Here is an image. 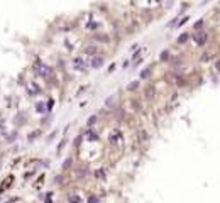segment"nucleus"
<instances>
[{
  "label": "nucleus",
  "instance_id": "dca6fc26",
  "mask_svg": "<svg viewBox=\"0 0 220 203\" xmlns=\"http://www.w3.org/2000/svg\"><path fill=\"white\" fill-rule=\"evenodd\" d=\"M139 80H134V81H132V83H129V87H127V90H129V91H134V90H137V88H139Z\"/></svg>",
  "mask_w": 220,
  "mask_h": 203
},
{
  "label": "nucleus",
  "instance_id": "39448f33",
  "mask_svg": "<svg viewBox=\"0 0 220 203\" xmlns=\"http://www.w3.org/2000/svg\"><path fill=\"white\" fill-rule=\"evenodd\" d=\"M73 68L76 69V71H85L86 69V61L83 56H76V58H73Z\"/></svg>",
  "mask_w": 220,
  "mask_h": 203
},
{
  "label": "nucleus",
  "instance_id": "f8f14e48",
  "mask_svg": "<svg viewBox=\"0 0 220 203\" xmlns=\"http://www.w3.org/2000/svg\"><path fill=\"white\" fill-rule=\"evenodd\" d=\"M46 110H48V107H46L44 102H37V103H36V112H37V114H44Z\"/></svg>",
  "mask_w": 220,
  "mask_h": 203
},
{
  "label": "nucleus",
  "instance_id": "6ab92c4d",
  "mask_svg": "<svg viewBox=\"0 0 220 203\" xmlns=\"http://www.w3.org/2000/svg\"><path fill=\"white\" fill-rule=\"evenodd\" d=\"M70 164H73V159H71V157H68V159L64 161V164H63V168H64V169H68V168H70Z\"/></svg>",
  "mask_w": 220,
  "mask_h": 203
},
{
  "label": "nucleus",
  "instance_id": "0eeeda50",
  "mask_svg": "<svg viewBox=\"0 0 220 203\" xmlns=\"http://www.w3.org/2000/svg\"><path fill=\"white\" fill-rule=\"evenodd\" d=\"M83 54H85V56H88V58H93V56H97V54H98V48H97V46H93V44H91V46H86L85 51H83ZM85 56H83V58H85Z\"/></svg>",
  "mask_w": 220,
  "mask_h": 203
},
{
  "label": "nucleus",
  "instance_id": "aec40b11",
  "mask_svg": "<svg viewBox=\"0 0 220 203\" xmlns=\"http://www.w3.org/2000/svg\"><path fill=\"white\" fill-rule=\"evenodd\" d=\"M88 203H100V198H97V196H90V198H88Z\"/></svg>",
  "mask_w": 220,
  "mask_h": 203
},
{
  "label": "nucleus",
  "instance_id": "f257e3e1",
  "mask_svg": "<svg viewBox=\"0 0 220 203\" xmlns=\"http://www.w3.org/2000/svg\"><path fill=\"white\" fill-rule=\"evenodd\" d=\"M34 73L37 75L39 78H49L53 75V68L49 64H46V63H42V61H36L34 63Z\"/></svg>",
  "mask_w": 220,
  "mask_h": 203
},
{
  "label": "nucleus",
  "instance_id": "6e6552de",
  "mask_svg": "<svg viewBox=\"0 0 220 203\" xmlns=\"http://www.w3.org/2000/svg\"><path fill=\"white\" fill-rule=\"evenodd\" d=\"M93 176H95L97 179H105V178H107V171H105V168H100V169H97V171L93 173Z\"/></svg>",
  "mask_w": 220,
  "mask_h": 203
},
{
  "label": "nucleus",
  "instance_id": "f03ea898",
  "mask_svg": "<svg viewBox=\"0 0 220 203\" xmlns=\"http://www.w3.org/2000/svg\"><path fill=\"white\" fill-rule=\"evenodd\" d=\"M26 91L29 97H37V95H41V85L37 81H30L26 85Z\"/></svg>",
  "mask_w": 220,
  "mask_h": 203
},
{
  "label": "nucleus",
  "instance_id": "20e7f679",
  "mask_svg": "<svg viewBox=\"0 0 220 203\" xmlns=\"http://www.w3.org/2000/svg\"><path fill=\"white\" fill-rule=\"evenodd\" d=\"M193 41H195L196 46H203V44H207V41H208V34H207L205 30H200V32H196V34L193 36Z\"/></svg>",
  "mask_w": 220,
  "mask_h": 203
},
{
  "label": "nucleus",
  "instance_id": "7ed1b4c3",
  "mask_svg": "<svg viewBox=\"0 0 220 203\" xmlns=\"http://www.w3.org/2000/svg\"><path fill=\"white\" fill-rule=\"evenodd\" d=\"M122 139H124V134H122V130H119V129H115L113 132H110L109 135V142L112 145H117L122 142Z\"/></svg>",
  "mask_w": 220,
  "mask_h": 203
},
{
  "label": "nucleus",
  "instance_id": "9d476101",
  "mask_svg": "<svg viewBox=\"0 0 220 203\" xmlns=\"http://www.w3.org/2000/svg\"><path fill=\"white\" fill-rule=\"evenodd\" d=\"M86 29L88 30H98L100 29V22H98V20H90V22L86 24Z\"/></svg>",
  "mask_w": 220,
  "mask_h": 203
},
{
  "label": "nucleus",
  "instance_id": "2eb2a0df",
  "mask_svg": "<svg viewBox=\"0 0 220 203\" xmlns=\"http://www.w3.org/2000/svg\"><path fill=\"white\" fill-rule=\"evenodd\" d=\"M169 58H171V51H169V49H164V51H161V56H159L161 61H168Z\"/></svg>",
  "mask_w": 220,
  "mask_h": 203
},
{
  "label": "nucleus",
  "instance_id": "a211bd4d",
  "mask_svg": "<svg viewBox=\"0 0 220 203\" xmlns=\"http://www.w3.org/2000/svg\"><path fill=\"white\" fill-rule=\"evenodd\" d=\"M201 26H203V20H198V22H196V24L193 26V29H195V30H198V32H200V30H201Z\"/></svg>",
  "mask_w": 220,
  "mask_h": 203
},
{
  "label": "nucleus",
  "instance_id": "423d86ee",
  "mask_svg": "<svg viewBox=\"0 0 220 203\" xmlns=\"http://www.w3.org/2000/svg\"><path fill=\"white\" fill-rule=\"evenodd\" d=\"M103 64H105V59H103V56H98V54H97V56H93L91 61H90V66L93 68V69H100Z\"/></svg>",
  "mask_w": 220,
  "mask_h": 203
},
{
  "label": "nucleus",
  "instance_id": "4468645a",
  "mask_svg": "<svg viewBox=\"0 0 220 203\" xmlns=\"http://www.w3.org/2000/svg\"><path fill=\"white\" fill-rule=\"evenodd\" d=\"M97 120H98V115H91V117H88V120H86V127H88V129H91V127L97 124Z\"/></svg>",
  "mask_w": 220,
  "mask_h": 203
},
{
  "label": "nucleus",
  "instance_id": "9b49d317",
  "mask_svg": "<svg viewBox=\"0 0 220 203\" xmlns=\"http://www.w3.org/2000/svg\"><path fill=\"white\" fill-rule=\"evenodd\" d=\"M151 71H152V66H147V68H144V69H142V71H140V73H139V78H140V80H146V78H149Z\"/></svg>",
  "mask_w": 220,
  "mask_h": 203
},
{
  "label": "nucleus",
  "instance_id": "1a4fd4ad",
  "mask_svg": "<svg viewBox=\"0 0 220 203\" xmlns=\"http://www.w3.org/2000/svg\"><path fill=\"white\" fill-rule=\"evenodd\" d=\"M68 202L70 203H81V196L76 191H73V193H70V196H68Z\"/></svg>",
  "mask_w": 220,
  "mask_h": 203
},
{
  "label": "nucleus",
  "instance_id": "ddd939ff",
  "mask_svg": "<svg viewBox=\"0 0 220 203\" xmlns=\"http://www.w3.org/2000/svg\"><path fill=\"white\" fill-rule=\"evenodd\" d=\"M188 39H190V34H188V32H183L181 36H178V39H176V42H178V44H185V42H186Z\"/></svg>",
  "mask_w": 220,
  "mask_h": 203
},
{
  "label": "nucleus",
  "instance_id": "f3484780",
  "mask_svg": "<svg viewBox=\"0 0 220 203\" xmlns=\"http://www.w3.org/2000/svg\"><path fill=\"white\" fill-rule=\"evenodd\" d=\"M86 135H88V141H98V132H95V130H88Z\"/></svg>",
  "mask_w": 220,
  "mask_h": 203
}]
</instances>
